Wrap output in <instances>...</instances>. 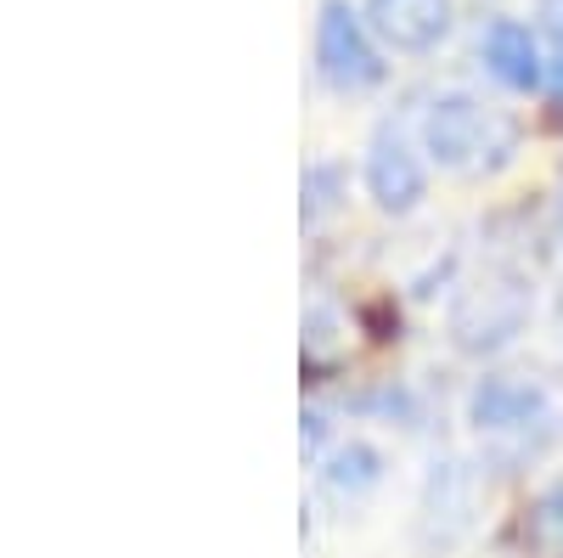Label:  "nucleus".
I'll use <instances>...</instances> for the list:
<instances>
[{
  "instance_id": "nucleus-1",
  "label": "nucleus",
  "mask_w": 563,
  "mask_h": 558,
  "mask_svg": "<svg viewBox=\"0 0 563 558\" xmlns=\"http://www.w3.org/2000/svg\"><path fill=\"white\" fill-rule=\"evenodd\" d=\"M512 119H501L496 108L474 102V97H440L429 108V119H422V142H429V153L445 164V169H496L507 164L512 153Z\"/></svg>"
},
{
  "instance_id": "nucleus-2",
  "label": "nucleus",
  "mask_w": 563,
  "mask_h": 558,
  "mask_svg": "<svg viewBox=\"0 0 563 558\" xmlns=\"http://www.w3.org/2000/svg\"><path fill=\"white\" fill-rule=\"evenodd\" d=\"M525 321H530V288H525V276H512V271H485L474 288H462L456 310H451V333L462 350H501L525 333Z\"/></svg>"
},
{
  "instance_id": "nucleus-3",
  "label": "nucleus",
  "mask_w": 563,
  "mask_h": 558,
  "mask_svg": "<svg viewBox=\"0 0 563 558\" xmlns=\"http://www.w3.org/2000/svg\"><path fill=\"white\" fill-rule=\"evenodd\" d=\"M316 57H321V74L333 79L339 90H366V85H378V79H384L378 52L366 45L361 23L339 7V0L321 12V29H316Z\"/></svg>"
},
{
  "instance_id": "nucleus-4",
  "label": "nucleus",
  "mask_w": 563,
  "mask_h": 558,
  "mask_svg": "<svg viewBox=\"0 0 563 558\" xmlns=\"http://www.w3.org/2000/svg\"><path fill=\"white\" fill-rule=\"evenodd\" d=\"M479 435H530L547 424V395L525 379H485L474 395Z\"/></svg>"
},
{
  "instance_id": "nucleus-5",
  "label": "nucleus",
  "mask_w": 563,
  "mask_h": 558,
  "mask_svg": "<svg viewBox=\"0 0 563 558\" xmlns=\"http://www.w3.org/2000/svg\"><path fill=\"white\" fill-rule=\"evenodd\" d=\"M366 186H372V204L389 209V215L417 209L422 164H417V153L400 142V135H378V147H372V158H366Z\"/></svg>"
},
{
  "instance_id": "nucleus-6",
  "label": "nucleus",
  "mask_w": 563,
  "mask_h": 558,
  "mask_svg": "<svg viewBox=\"0 0 563 558\" xmlns=\"http://www.w3.org/2000/svg\"><path fill=\"white\" fill-rule=\"evenodd\" d=\"M372 29L400 52H429L451 29V0H372Z\"/></svg>"
},
{
  "instance_id": "nucleus-7",
  "label": "nucleus",
  "mask_w": 563,
  "mask_h": 558,
  "mask_svg": "<svg viewBox=\"0 0 563 558\" xmlns=\"http://www.w3.org/2000/svg\"><path fill=\"white\" fill-rule=\"evenodd\" d=\"M485 63H490V74L501 79V85H512V90H530V85H541V52H536V40H530V29L525 23H490V34H485Z\"/></svg>"
},
{
  "instance_id": "nucleus-8",
  "label": "nucleus",
  "mask_w": 563,
  "mask_h": 558,
  "mask_svg": "<svg viewBox=\"0 0 563 558\" xmlns=\"http://www.w3.org/2000/svg\"><path fill=\"white\" fill-rule=\"evenodd\" d=\"M525 541H530L541 558H563V485H547V491L530 502Z\"/></svg>"
},
{
  "instance_id": "nucleus-9",
  "label": "nucleus",
  "mask_w": 563,
  "mask_h": 558,
  "mask_svg": "<svg viewBox=\"0 0 563 558\" xmlns=\"http://www.w3.org/2000/svg\"><path fill=\"white\" fill-rule=\"evenodd\" d=\"M327 480H333L339 491H344V485H372V480H378V457H372L366 446H350V451L339 457V469L327 474Z\"/></svg>"
}]
</instances>
